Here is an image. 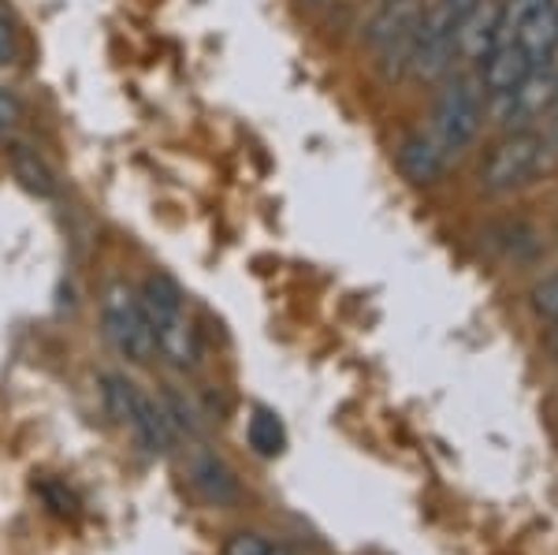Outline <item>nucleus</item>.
<instances>
[{
	"instance_id": "obj_24",
	"label": "nucleus",
	"mask_w": 558,
	"mask_h": 555,
	"mask_svg": "<svg viewBox=\"0 0 558 555\" xmlns=\"http://www.w3.org/2000/svg\"><path fill=\"white\" fill-rule=\"evenodd\" d=\"M20 116H23V109H20V101H15L12 94H8L4 86H0V138H4L8 131L20 123Z\"/></svg>"
},
{
	"instance_id": "obj_2",
	"label": "nucleus",
	"mask_w": 558,
	"mask_h": 555,
	"mask_svg": "<svg viewBox=\"0 0 558 555\" xmlns=\"http://www.w3.org/2000/svg\"><path fill=\"white\" fill-rule=\"evenodd\" d=\"M484 128V89L476 79L447 75L444 89L432 109V138L447 149V157H458L476 142Z\"/></svg>"
},
{
	"instance_id": "obj_25",
	"label": "nucleus",
	"mask_w": 558,
	"mask_h": 555,
	"mask_svg": "<svg viewBox=\"0 0 558 555\" xmlns=\"http://www.w3.org/2000/svg\"><path fill=\"white\" fill-rule=\"evenodd\" d=\"M439 4H444L447 12H454V20H458V15H465V12H470V8L481 4V0H439Z\"/></svg>"
},
{
	"instance_id": "obj_1",
	"label": "nucleus",
	"mask_w": 558,
	"mask_h": 555,
	"mask_svg": "<svg viewBox=\"0 0 558 555\" xmlns=\"http://www.w3.org/2000/svg\"><path fill=\"white\" fill-rule=\"evenodd\" d=\"M551 142L547 134L533 128L525 131H507L492 146V154L481 165V186L488 194H514L521 186L536 183L539 172H547L551 165Z\"/></svg>"
},
{
	"instance_id": "obj_8",
	"label": "nucleus",
	"mask_w": 558,
	"mask_h": 555,
	"mask_svg": "<svg viewBox=\"0 0 558 555\" xmlns=\"http://www.w3.org/2000/svg\"><path fill=\"white\" fill-rule=\"evenodd\" d=\"M533 57L514 41V38H502L488 57L481 60V89L488 97H507L525 83V75L533 71Z\"/></svg>"
},
{
	"instance_id": "obj_27",
	"label": "nucleus",
	"mask_w": 558,
	"mask_h": 555,
	"mask_svg": "<svg viewBox=\"0 0 558 555\" xmlns=\"http://www.w3.org/2000/svg\"><path fill=\"white\" fill-rule=\"evenodd\" d=\"M268 555H294V552H287L283 544H272V548H268Z\"/></svg>"
},
{
	"instance_id": "obj_26",
	"label": "nucleus",
	"mask_w": 558,
	"mask_h": 555,
	"mask_svg": "<svg viewBox=\"0 0 558 555\" xmlns=\"http://www.w3.org/2000/svg\"><path fill=\"white\" fill-rule=\"evenodd\" d=\"M547 142H551V149H558V105L551 109V134H547Z\"/></svg>"
},
{
	"instance_id": "obj_10",
	"label": "nucleus",
	"mask_w": 558,
	"mask_h": 555,
	"mask_svg": "<svg viewBox=\"0 0 558 555\" xmlns=\"http://www.w3.org/2000/svg\"><path fill=\"white\" fill-rule=\"evenodd\" d=\"M149 328H153V347H157L175 370H194L197 358H202V343H197V328H194V321L186 317V310L149 317Z\"/></svg>"
},
{
	"instance_id": "obj_5",
	"label": "nucleus",
	"mask_w": 558,
	"mask_h": 555,
	"mask_svg": "<svg viewBox=\"0 0 558 555\" xmlns=\"http://www.w3.org/2000/svg\"><path fill=\"white\" fill-rule=\"evenodd\" d=\"M454 12H447L444 4L425 8L413 38V57H410V75L421 83H444L447 75H454Z\"/></svg>"
},
{
	"instance_id": "obj_9",
	"label": "nucleus",
	"mask_w": 558,
	"mask_h": 555,
	"mask_svg": "<svg viewBox=\"0 0 558 555\" xmlns=\"http://www.w3.org/2000/svg\"><path fill=\"white\" fill-rule=\"evenodd\" d=\"M186 473H191V485L197 488V496H202L205 504H213V507H235L239 504V496H242L239 478L231 473V467L216 451L197 447L191 459H186Z\"/></svg>"
},
{
	"instance_id": "obj_23",
	"label": "nucleus",
	"mask_w": 558,
	"mask_h": 555,
	"mask_svg": "<svg viewBox=\"0 0 558 555\" xmlns=\"http://www.w3.org/2000/svg\"><path fill=\"white\" fill-rule=\"evenodd\" d=\"M15 57H20V38H15V26L8 15H0V68L15 64Z\"/></svg>"
},
{
	"instance_id": "obj_12",
	"label": "nucleus",
	"mask_w": 558,
	"mask_h": 555,
	"mask_svg": "<svg viewBox=\"0 0 558 555\" xmlns=\"http://www.w3.org/2000/svg\"><path fill=\"white\" fill-rule=\"evenodd\" d=\"M131 433H134V441H138L142 447H146L149 455H172V447H175V425H172V418L165 414V407L160 402H153L142 396L138 402V410H134V418H131Z\"/></svg>"
},
{
	"instance_id": "obj_4",
	"label": "nucleus",
	"mask_w": 558,
	"mask_h": 555,
	"mask_svg": "<svg viewBox=\"0 0 558 555\" xmlns=\"http://www.w3.org/2000/svg\"><path fill=\"white\" fill-rule=\"evenodd\" d=\"M421 15H425V0H384L380 12L368 20L365 41L380 52V68L387 79L410 71Z\"/></svg>"
},
{
	"instance_id": "obj_6",
	"label": "nucleus",
	"mask_w": 558,
	"mask_h": 555,
	"mask_svg": "<svg viewBox=\"0 0 558 555\" xmlns=\"http://www.w3.org/2000/svg\"><path fill=\"white\" fill-rule=\"evenodd\" d=\"M495 109H499V123L507 131H525L529 123L539 120V116H551L558 105V64L547 60V64H536L525 75L514 94L507 97H492Z\"/></svg>"
},
{
	"instance_id": "obj_3",
	"label": "nucleus",
	"mask_w": 558,
	"mask_h": 555,
	"mask_svg": "<svg viewBox=\"0 0 558 555\" xmlns=\"http://www.w3.org/2000/svg\"><path fill=\"white\" fill-rule=\"evenodd\" d=\"M101 325L116 354H123L134 365L153 362L157 347H153L146 306H142V294L128 280H108L101 288Z\"/></svg>"
},
{
	"instance_id": "obj_15",
	"label": "nucleus",
	"mask_w": 558,
	"mask_h": 555,
	"mask_svg": "<svg viewBox=\"0 0 558 555\" xmlns=\"http://www.w3.org/2000/svg\"><path fill=\"white\" fill-rule=\"evenodd\" d=\"M246 444L254 447V455H260V459H276V455H283L287 429H283V422H279L276 410L254 407V414L246 418Z\"/></svg>"
},
{
	"instance_id": "obj_19",
	"label": "nucleus",
	"mask_w": 558,
	"mask_h": 555,
	"mask_svg": "<svg viewBox=\"0 0 558 555\" xmlns=\"http://www.w3.org/2000/svg\"><path fill=\"white\" fill-rule=\"evenodd\" d=\"M495 236H499V250L507 257H514V262H525V257L536 250V231L529 228V224H521V220L495 228Z\"/></svg>"
},
{
	"instance_id": "obj_7",
	"label": "nucleus",
	"mask_w": 558,
	"mask_h": 555,
	"mask_svg": "<svg viewBox=\"0 0 558 555\" xmlns=\"http://www.w3.org/2000/svg\"><path fill=\"white\" fill-rule=\"evenodd\" d=\"M502 41V0H481L454 23V49L458 57L481 64L484 57Z\"/></svg>"
},
{
	"instance_id": "obj_16",
	"label": "nucleus",
	"mask_w": 558,
	"mask_h": 555,
	"mask_svg": "<svg viewBox=\"0 0 558 555\" xmlns=\"http://www.w3.org/2000/svg\"><path fill=\"white\" fill-rule=\"evenodd\" d=\"M101 399H105L108 418H112L116 425L131 429V418H134V410H138V402H142V391L134 388L123 373H105V377H101Z\"/></svg>"
},
{
	"instance_id": "obj_11",
	"label": "nucleus",
	"mask_w": 558,
	"mask_h": 555,
	"mask_svg": "<svg viewBox=\"0 0 558 555\" xmlns=\"http://www.w3.org/2000/svg\"><path fill=\"white\" fill-rule=\"evenodd\" d=\"M395 157H399L402 176H407L410 183H417V186L439 183V179L447 176V168H451L447 149L439 146L432 134H421V131L407 134V138L399 142V154H395Z\"/></svg>"
},
{
	"instance_id": "obj_18",
	"label": "nucleus",
	"mask_w": 558,
	"mask_h": 555,
	"mask_svg": "<svg viewBox=\"0 0 558 555\" xmlns=\"http://www.w3.org/2000/svg\"><path fill=\"white\" fill-rule=\"evenodd\" d=\"M160 407H165V414L172 418L175 433H186V436H205V429H209V422H205L202 407L183 396L179 388H165V396H160Z\"/></svg>"
},
{
	"instance_id": "obj_21",
	"label": "nucleus",
	"mask_w": 558,
	"mask_h": 555,
	"mask_svg": "<svg viewBox=\"0 0 558 555\" xmlns=\"http://www.w3.org/2000/svg\"><path fill=\"white\" fill-rule=\"evenodd\" d=\"M533 310H536L539 321L558 325V268H555V273H547L544 280L533 288Z\"/></svg>"
},
{
	"instance_id": "obj_13",
	"label": "nucleus",
	"mask_w": 558,
	"mask_h": 555,
	"mask_svg": "<svg viewBox=\"0 0 558 555\" xmlns=\"http://www.w3.org/2000/svg\"><path fill=\"white\" fill-rule=\"evenodd\" d=\"M8 165H12L15 183H20L26 194H34V198H57V176H52V168L45 165V157L38 149H31L26 142H15V146L8 149Z\"/></svg>"
},
{
	"instance_id": "obj_17",
	"label": "nucleus",
	"mask_w": 558,
	"mask_h": 555,
	"mask_svg": "<svg viewBox=\"0 0 558 555\" xmlns=\"http://www.w3.org/2000/svg\"><path fill=\"white\" fill-rule=\"evenodd\" d=\"M142 306H146V317H160V313L186 310L183 288H179L168 273H149L146 283H142Z\"/></svg>"
},
{
	"instance_id": "obj_29",
	"label": "nucleus",
	"mask_w": 558,
	"mask_h": 555,
	"mask_svg": "<svg viewBox=\"0 0 558 555\" xmlns=\"http://www.w3.org/2000/svg\"><path fill=\"white\" fill-rule=\"evenodd\" d=\"M555 12H558V0H555Z\"/></svg>"
},
{
	"instance_id": "obj_22",
	"label": "nucleus",
	"mask_w": 558,
	"mask_h": 555,
	"mask_svg": "<svg viewBox=\"0 0 558 555\" xmlns=\"http://www.w3.org/2000/svg\"><path fill=\"white\" fill-rule=\"evenodd\" d=\"M272 544L257 533H235L228 544H223V555H268Z\"/></svg>"
},
{
	"instance_id": "obj_14",
	"label": "nucleus",
	"mask_w": 558,
	"mask_h": 555,
	"mask_svg": "<svg viewBox=\"0 0 558 555\" xmlns=\"http://www.w3.org/2000/svg\"><path fill=\"white\" fill-rule=\"evenodd\" d=\"M514 41L529 52V57H533V64H547V60H555V52H558V12H555V0L547 8H539L533 20L521 26V31L514 34Z\"/></svg>"
},
{
	"instance_id": "obj_20",
	"label": "nucleus",
	"mask_w": 558,
	"mask_h": 555,
	"mask_svg": "<svg viewBox=\"0 0 558 555\" xmlns=\"http://www.w3.org/2000/svg\"><path fill=\"white\" fill-rule=\"evenodd\" d=\"M551 0H502V38H514L539 8H547Z\"/></svg>"
},
{
	"instance_id": "obj_28",
	"label": "nucleus",
	"mask_w": 558,
	"mask_h": 555,
	"mask_svg": "<svg viewBox=\"0 0 558 555\" xmlns=\"http://www.w3.org/2000/svg\"><path fill=\"white\" fill-rule=\"evenodd\" d=\"M302 4H317V0H302Z\"/></svg>"
}]
</instances>
